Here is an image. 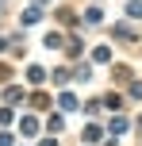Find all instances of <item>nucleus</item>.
<instances>
[{"label":"nucleus","mask_w":142,"mask_h":146,"mask_svg":"<svg viewBox=\"0 0 142 146\" xmlns=\"http://www.w3.org/2000/svg\"><path fill=\"white\" fill-rule=\"evenodd\" d=\"M58 104H61V111H77V108H81L73 92H61V100H58Z\"/></svg>","instance_id":"obj_1"},{"label":"nucleus","mask_w":142,"mask_h":146,"mask_svg":"<svg viewBox=\"0 0 142 146\" xmlns=\"http://www.w3.org/2000/svg\"><path fill=\"white\" fill-rule=\"evenodd\" d=\"M27 81H31V85H42V81H46V69L31 66V69H27Z\"/></svg>","instance_id":"obj_2"},{"label":"nucleus","mask_w":142,"mask_h":146,"mask_svg":"<svg viewBox=\"0 0 142 146\" xmlns=\"http://www.w3.org/2000/svg\"><path fill=\"white\" fill-rule=\"evenodd\" d=\"M100 135H104V131H100V127H96V123H89V127H85V135H81V139H85V142H96V139H100Z\"/></svg>","instance_id":"obj_3"},{"label":"nucleus","mask_w":142,"mask_h":146,"mask_svg":"<svg viewBox=\"0 0 142 146\" xmlns=\"http://www.w3.org/2000/svg\"><path fill=\"white\" fill-rule=\"evenodd\" d=\"M42 46H46V50H58V46H61V35H54V31H50V35L42 38Z\"/></svg>","instance_id":"obj_4"},{"label":"nucleus","mask_w":142,"mask_h":146,"mask_svg":"<svg viewBox=\"0 0 142 146\" xmlns=\"http://www.w3.org/2000/svg\"><path fill=\"white\" fill-rule=\"evenodd\" d=\"M23 131L35 135V131H38V119H35V115H23Z\"/></svg>","instance_id":"obj_5"},{"label":"nucleus","mask_w":142,"mask_h":146,"mask_svg":"<svg viewBox=\"0 0 142 146\" xmlns=\"http://www.w3.org/2000/svg\"><path fill=\"white\" fill-rule=\"evenodd\" d=\"M127 15H131V19H142V4H138V0H131V4H127Z\"/></svg>","instance_id":"obj_6"},{"label":"nucleus","mask_w":142,"mask_h":146,"mask_svg":"<svg viewBox=\"0 0 142 146\" xmlns=\"http://www.w3.org/2000/svg\"><path fill=\"white\" fill-rule=\"evenodd\" d=\"M42 19V12H38V8H31V12H23V23H38Z\"/></svg>","instance_id":"obj_7"},{"label":"nucleus","mask_w":142,"mask_h":146,"mask_svg":"<svg viewBox=\"0 0 142 146\" xmlns=\"http://www.w3.org/2000/svg\"><path fill=\"white\" fill-rule=\"evenodd\" d=\"M92 58H96V62H108V58H112V50H108V46H96V50H92Z\"/></svg>","instance_id":"obj_8"},{"label":"nucleus","mask_w":142,"mask_h":146,"mask_svg":"<svg viewBox=\"0 0 142 146\" xmlns=\"http://www.w3.org/2000/svg\"><path fill=\"white\" fill-rule=\"evenodd\" d=\"M100 104H104V108H112V111H115V108H123V104H119V96H104Z\"/></svg>","instance_id":"obj_9"},{"label":"nucleus","mask_w":142,"mask_h":146,"mask_svg":"<svg viewBox=\"0 0 142 146\" xmlns=\"http://www.w3.org/2000/svg\"><path fill=\"white\" fill-rule=\"evenodd\" d=\"M131 96H135V100H142V81H138V85H131Z\"/></svg>","instance_id":"obj_10"},{"label":"nucleus","mask_w":142,"mask_h":146,"mask_svg":"<svg viewBox=\"0 0 142 146\" xmlns=\"http://www.w3.org/2000/svg\"><path fill=\"white\" fill-rule=\"evenodd\" d=\"M0 146H12V135H8V131L0 135Z\"/></svg>","instance_id":"obj_11"},{"label":"nucleus","mask_w":142,"mask_h":146,"mask_svg":"<svg viewBox=\"0 0 142 146\" xmlns=\"http://www.w3.org/2000/svg\"><path fill=\"white\" fill-rule=\"evenodd\" d=\"M42 146H58V142H54V139H46V142H42Z\"/></svg>","instance_id":"obj_12"}]
</instances>
